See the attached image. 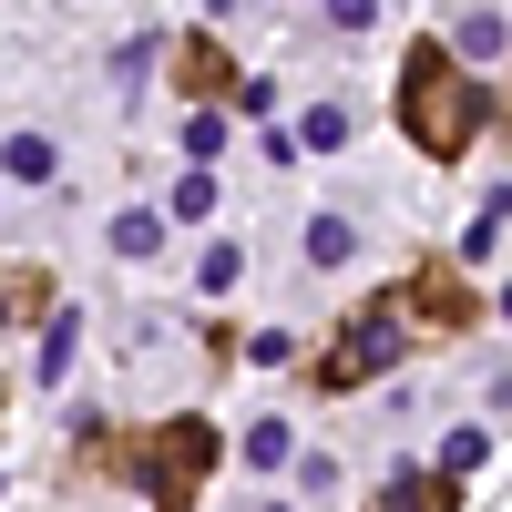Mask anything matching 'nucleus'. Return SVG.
Returning <instances> with one entry per match:
<instances>
[{
	"mask_svg": "<svg viewBox=\"0 0 512 512\" xmlns=\"http://www.w3.org/2000/svg\"><path fill=\"white\" fill-rule=\"evenodd\" d=\"M482 82L472 72H451V52L441 41H420V52L400 62V123H410V144L431 154V164H451V154H472V134H482Z\"/></svg>",
	"mask_w": 512,
	"mask_h": 512,
	"instance_id": "obj_1",
	"label": "nucleus"
},
{
	"mask_svg": "<svg viewBox=\"0 0 512 512\" xmlns=\"http://www.w3.org/2000/svg\"><path fill=\"white\" fill-rule=\"evenodd\" d=\"M123 461H134V482H144L154 512H195L205 472H216V420H164V431H144Z\"/></svg>",
	"mask_w": 512,
	"mask_h": 512,
	"instance_id": "obj_2",
	"label": "nucleus"
},
{
	"mask_svg": "<svg viewBox=\"0 0 512 512\" xmlns=\"http://www.w3.org/2000/svg\"><path fill=\"white\" fill-rule=\"evenodd\" d=\"M502 308H512V297H502Z\"/></svg>",
	"mask_w": 512,
	"mask_h": 512,
	"instance_id": "obj_18",
	"label": "nucleus"
},
{
	"mask_svg": "<svg viewBox=\"0 0 512 512\" xmlns=\"http://www.w3.org/2000/svg\"><path fill=\"white\" fill-rule=\"evenodd\" d=\"M267 512H287V502H267Z\"/></svg>",
	"mask_w": 512,
	"mask_h": 512,
	"instance_id": "obj_17",
	"label": "nucleus"
},
{
	"mask_svg": "<svg viewBox=\"0 0 512 512\" xmlns=\"http://www.w3.org/2000/svg\"><path fill=\"white\" fill-rule=\"evenodd\" d=\"M52 175H62V154L41 134H11V185H52Z\"/></svg>",
	"mask_w": 512,
	"mask_h": 512,
	"instance_id": "obj_8",
	"label": "nucleus"
},
{
	"mask_svg": "<svg viewBox=\"0 0 512 512\" xmlns=\"http://www.w3.org/2000/svg\"><path fill=\"white\" fill-rule=\"evenodd\" d=\"M400 349H410V338H400V297H369V308L338 328V349L318 359V390H359V379H379Z\"/></svg>",
	"mask_w": 512,
	"mask_h": 512,
	"instance_id": "obj_3",
	"label": "nucleus"
},
{
	"mask_svg": "<svg viewBox=\"0 0 512 512\" xmlns=\"http://www.w3.org/2000/svg\"><path fill=\"white\" fill-rule=\"evenodd\" d=\"M287 451H297V431H287V420H256V431H246V461H256V472H277Z\"/></svg>",
	"mask_w": 512,
	"mask_h": 512,
	"instance_id": "obj_11",
	"label": "nucleus"
},
{
	"mask_svg": "<svg viewBox=\"0 0 512 512\" xmlns=\"http://www.w3.org/2000/svg\"><path fill=\"white\" fill-rule=\"evenodd\" d=\"M349 256H359V226L349 216H318L308 226V267H349Z\"/></svg>",
	"mask_w": 512,
	"mask_h": 512,
	"instance_id": "obj_6",
	"label": "nucleus"
},
{
	"mask_svg": "<svg viewBox=\"0 0 512 512\" xmlns=\"http://www.w3.org/2000/svg\"><path fill=\"white\" fill-rule=\"evenodd\" d=\"M369 11H379V0H328V21H338V31H369Z\"/></svg>",
	"mask_w": 512,
	"mask_h": 512,
	"instance_id": "obj_16",
	"label": "nucleus"
},
{
	"mask_svg": "<svg viewBox=\"0 0 512 512\" xmlns=\"http://www.w3.org/2000/svg\"><path fill=\"white\" fill-rule=\"evenodd\" d=\"M154 236H164L154 205H123V216H113V256H154Z\"/></svg>",
	"mask_w": 512,
	"mask_h": 512,
	"instance_id": "obj_9",
	"label": "nucleus"
},
{
	"mask_svg": "<svg viewBox=\"0 0 512 512\" xmlns=\"http://www.w3.org/2000/svg\"><path fill=\"white\" fill-rule=\"evenodd\" d=\"M195 277H205V287H236V277H246V256H236V246H205V256H195Z\"/></svg>",
	"mask_w": 512,
	"mask_h": 512,
	"instance_id": "obj_15",
	"label": "nucleus"
},
{
	"mask_svg": "<svg viewBox=\"0 0 512 512\" xmlns=\"http://www.w3.org/2000/svg\"><path fill=\"white\" fill-rule=\"evenodd\" d=\"M72 338H82L72 318H52V328H41V349H31V379H41V390H52V379L72 369Z\"/></svg>",
	"mask_w": 512,
	"mask_h": 512,
	"instance_id": "obj_7",
	"label": "nucleus"
},
{
	"mask_svg": "<svg viewBox=\"0 0 512 512\" xmlns=\"http://www.w3.org/2000/svg\"><path fill=\"white\" fill-rule=\"evenodd\" d=\"M205 205H216V175H205V164H195V175L175 185V205H164V216H185V226H195V216H205Z\"/></svg>",
	"mask_w": 512,
	"mask_h": 512,
	"instance_id": "obj_13",
	"label": "nucleus"
},
{
	"mask_svg": "<svg viewBox=\"0 0 512 512\" xmlns=\"http://www.w3.org/2000/svg\"><path fill=\"white\" fill-rule=\"evenodd\" d=\"M461 52L492 62V52H502V21H492V11H461Z\"/></svg>",
	"mask_w": 512,
	"mask_h": 512,
	"instance_id": "obj_14",
	"label": "nucleus"
},
{
	"mask_svg": "<svg viewBox=\"0 0 512 512\" xmlns=\"http://www.w3.org/2000/svg\"><path fill=\"white\" fill-rule=\"evenodd\" d=\"M175 72H185V93H236V62H226L216 41H205V31H195L185 52H175Z\"/></svg>",
	"mask_w": 512,
	"mask_h": 512,
	"instance_id": "obj_4",
	"label": "nucleus"
},
{
	"mask_svg": "<svg viewBox=\"0 0 512 512\" xmlns=\"http://www.w3.org/2000/svg\"><path fill=\"white\" fill-rule=\"evenodd\" d=\"M297 134H308V154H338V144H349V103H318Z\"/></svg>",
	"mask_w": 512,
	"mask_h": 512,
	"instance_id": "obj_10",
	"label": "nucleus"
},
{
	"mask_svg": "<svg viewBox=\"0 0 512 512\" xmlns=\"http://www.w3.org/2000/svg\"><path fill=\"white\" fill-rule=\"evenodd\" d=\"M185 154L216 164V154H226V113H185Z\"/></svg>",
	"mask_w": 512,
	"mask_h": 512,
	"instance_id": "obj_12",
	"label": "nucleus"
},
{
	"mask_svg": "<svg viewBox=\"0 0 512 512\" xmlns=\"http://www.w3.org/2000/svg\"><path fill=\"white\" fill-rule=\"evenodd\" d=\"M379 512H451V472H400L379 492Z\"/></svg>",
	"mask_w": 512,
	"mask_h": 512,
	"instance_id": "obj_5",
	"label": "nucleus"
}]
</instances>
